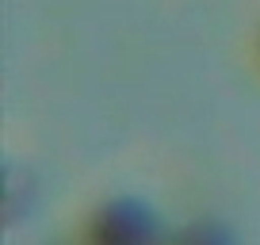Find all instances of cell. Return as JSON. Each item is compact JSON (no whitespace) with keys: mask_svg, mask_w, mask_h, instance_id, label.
<instances>
[{"mask_svg":"<svg viewBox=\"0 0 260 245\" xmlns=\"http://www.w3.org/2000/svg\"><path fill=\"white\" fill-rule=\"evenodd\" d=\"M180 245H230V241H226V237H222L214 226H199V230H191V234H187Z\"/></svg>","mask_w":260,"mask_h":245,"instance_id":"2","label":"cell"},{"mask_svg":"<svg viewBox=\"0 0 260 245\" xmlns=\"http://www.w3.org/2000/svg\"><path fill=\"white\" fill-rule=\"evenodd\" d=\"M157 230L149 222L146 211L119 203L111 211H104V219L96 222V245H153Z\"/></svg>","mask_w":260,"mask_h":245,"instance_id":"1","label":"cell"}]
</instances>
